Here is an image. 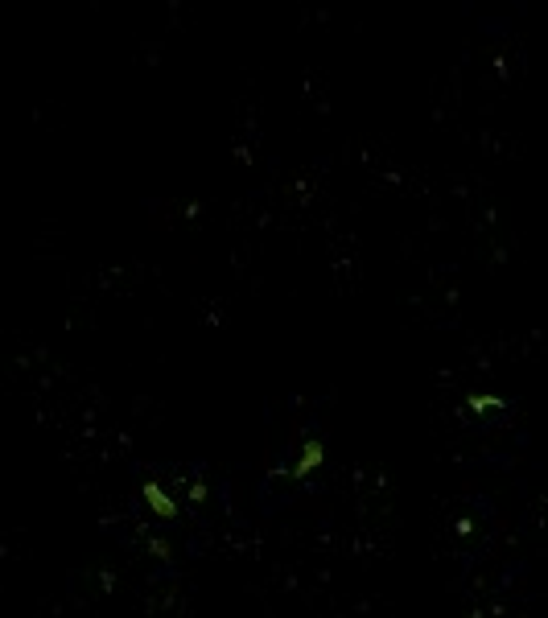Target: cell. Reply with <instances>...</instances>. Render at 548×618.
<instances>
[{"mask_svg": "<svg viewBox=\"0 0 548 618\" xmlns=\"http://www.w3.org/2000/svg\"><path fill=\"white\" fill-rule=\"evenodd\" d=\"M148 503H153V511H157V515H173V503H169V494H161L157 491V487H148Z\"/></svg>", "mask_w": 548, "mask_h": 618, "instance_id": "1", "label": "cell"}, {"mask_svg": "<svg viewBox=\"0 0 548 618\" xmlns=\"http://www.w3.org/2000/svg\"><path fill=\"white\" fill-rule=\"evenodd\" d=\"M322 462V445H309L305 454H301V462H297V474H305V470H313Z\"/></svg>", "mask_w": 548, "mask_h": 618, "instance_id": "2", "label": "cell"}]
</instances>
